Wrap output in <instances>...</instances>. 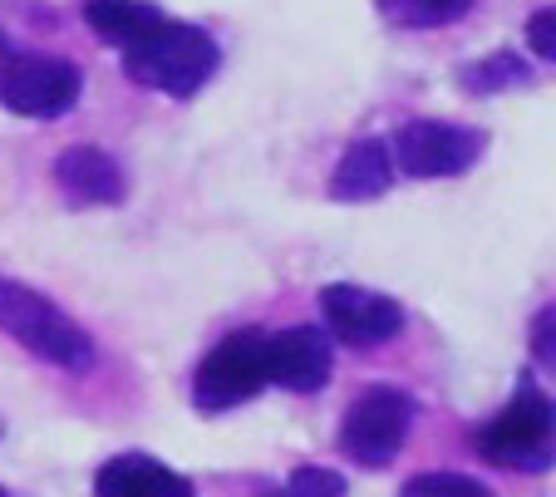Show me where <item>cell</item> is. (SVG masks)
Segmentation results:
<instances>
[{
	"label": "cell",
	"instance_id": "obj_10",
	"mask_svg": "<svg viewBox=\"0 0 556 497\" xmlns=\"http://www.w3.org/2000/svg\"><path fill=\"white\" fill-rule=\"evenodd\" d=\"M54 182L74 207H118L128 197V173L104 149H64L54 158Z\"/></svg>",
	"mask_w": 556,
	"mask_h": 497
},
{
	"label": "cell",
	"instance_id": "obj_6",
	"mask_svg": "<svg viewBox=\"0 0 556 497\" xmlns=\"http://www.w3.org/2000/svg\"><path fill=\"white\" fill-rule=\"evenodd\" d=\"M266 384H271L266 330L247 326L202 355L198 374H192V404H198L202 413H222V409H237V404L256 399Z\"/></svg>",
	"mask_w": 556,
	"mask_h": 497
},
{
	"label": "cell",
	"instance_id": "obj_11",
	"mask_svg": "<svg viewBox=\"0 0 556 497\" xmlns=\"http://www.w3.org/2000/svg\"><path fill=\"white\" fill-rule=\"evenodd\" d=\"M94 497H192V483L148 454H118L94 473Z\"/></svg>",
	"mask_w": 556,
	"mask_h": 497
},
{
	"label": "cell",
	"instance_id": "obj_8",
	"mask_svg": "<svg viewBox=\"0 0 556 497\" xmlns=\"http://www.w3.org/2000/svg\"><path fill=\"white\" fill-rule=\"evenodd\" d=\"M320 316H326V335L350 349H375L404 330V306L384 291L355 286V281H336L320 291Z\"/></svg>",
	"mask_w": 556,
	"mask_h": 497
},
{
	"label": "cell",
	"instance_id": "obj_16",
	"mask_svg": "<svg viewBox=\"0 0 556 497\" xmlns=\"http://www.w3.org/2000/svg\"><path fill=\"white\" fill-rule=\"evenodd\" d=\"M400 497H497L468 473H419L400 487Z\"/></svg>",
	"mask_w": 556,
	"mask_h": 497
},
{
	"label": "cell",
	"instance_id": "obj_5",
	"mask_svg": "<svg viewBox=\"0 0 556 497\" xmlns=\"http://www.w3.org/2000/svg\"><path fill=\"white\" fill-rule=\"evenodd\" d=\"M414 429V399L394 384H369L340 419V454L359 468H389Z\"/></svg>",
	"mask_w": 556,
	"mask_h": 497
},
{
	"label": "cell",
	"instance_id": "obj_7",
	"mask_svg": "<svg viewBox=\"0 0 556 497\" xmlns=\"http://www.w3.org/2000/svg\"><path fill=\"white\" fill-rule=\"evenodd\" d=\"M85 94V75L60 54L11 50L0 64V104L21 118H64Z\"/></svg>",
	"mask_w": 556,
	"mask_h": 497
},
{
	"label": "cell",
	"instance_id": "obj_9",
	"mask_svg": "<svg viewBox=\"0 0 556 497\" xmlns=\"http://www.w3.org/2000/svg\"><path fill=\"white\" fill-rule=\"evenodd\" d=\"M266 365H271V384L291 394H315L326 390L336 370V340L320 326H286L266 335Z\"/></svg>",
	"mask_w": 556,
	"mask_h": 497
},
{
	"label": "cell",
	"instance_id": "obj_17",
	"mask_svg": "<svg viewBox=\"0 0 556 497\" xmlns=\"http://www.w3.org/2000/svg\"><path fill=\"white\" fill-rule=\"evenodd\" d=\"M350 483L345 473L336 468H315V463H301L291 477H286V497H345Z\"/></svg>",
	"mask_w": 556,
	"mask_h": 497
},
{
	"label": "cell",
	"instance_id": "obj_1",
	"mask_svg": "<svg viewBox=\"0 0 556 497\" xmlns=\"http://www.w3.org/2000/svg\"><path fill=\"white\" fill-rule=\"evenodd\" d=\"M222 64V50L202 25L188 21H163L143 35L138 44L124 50V75L134 85L153 89V94H168V99H192Z\"/></svg>",
	"mask_w": 556,
	"mask_h": 497
},
{
	"label": "cell",
	"instance_id": "obj_20",
	"mask_svg": "<svg viewBox=\"0 0 556 497\" xmlns=\"http://www.w3.org/2000/svg\"><path fill=\"white\" fill-rule=\"evenodd\" d=\"M266 497H286V493H266Z\"/></svg>",
	"mask_w": 556,
	"mask_h": 497
},
{
	"label": "cell",
	"instance_id": "obj_4",
	"mask_svg": "<svg viewBox=\"0 0 556 497\" xmlns=\"http://www.w3.org/2000/svg\"><path fill=\"white\" fill-rule=\"evenodd\" d=\"M488 153V133L483 128H463V124H439V118H409L394 128L389 138V163L394 178H414V182H443V178H463L472 163Z\"/></svg>",
	"mask_w": 556,
	"mask_h": 497
},
{
	"label": "cell",
	"instance_id": "obj_2",
	"mask_svg": "<svg viewBox=\"0 0 556 497\" xmlns=\"http://www.w3.org/2000/svg\"><path fill=\"white\" fill-rule=\"evenodd\" d=\"M0 330L25 345L35 360L54 365V370L85 374L94 370V340L74 316H64L45 291L25 286L15 276H0Z\"/></svg>",
	"mask_w": 556,
	"mask_h": 497
},
{
	"label": "cell",
	"instance_id": "obj_13",
	"mask_svg": "<svg viewBox=\"0 0 556 497\" xmlns=\"http://www.w3.org/2000/svg\"><path fill=\"white\" fill-rule=\"evenodd\" d=\"M157 21H163V11L148 0H85V25L114 50L138 44Z\"/></svg>",
	"mask_w": 556,
	"mask_h": 497
},
{
	"label": "cell",
	"instance_id": "obj_19",
	"mask_svg": "<svg viewBox=\"0 0 556 497\" xmlns=\"http://www.w3.org/2000/svg\"><path fill=\"white\" fill-rule=\"evenodd\" d=\"M552 320H556V310L552 306H542L536 310V320H532V355L542 360V370H552Z\"/></svg>",
	"mask_w": 556,
	"mask_h": 497
},
{
	"label": "cell",
	"instance_id": "obj_15",
	"mask_svg": "<svg viewBox=\"0 0 556 497\" xmlns=\"http://www.w3.org/2000/svg\"><path fill=\"white\" fill-rule=\"evenodd\" d=\"M375 11L400 30H443L472 11V0H375Z\"/></svg>",
	"mask_w": 556,
	"mask_h": 497
},
{
	"label": "cell",
	"instance_id": "obj_3",
	"mask_svg": "<svg viewBox=\"0 0 556 497\" xmlns=\"http://www.w3.org/2000/svg\"><path fill=\"white\" fill-rule=\"evenodd\" d=\"M552 434H556V413H552L546 390L522 384V390L472 434V448H478L493 468L546 473V468H552Z\"/></svg>",
	"mask_w": 556,
	"mask_h": 497
},
{
	"label": "cell",
	"instance_id": "obj_12",
	"mask_svg": "<svg viewBox=\"0 0 556 497\" xmlns=\"http://www.w3.org/2000/svg\"><path fill=\"white\" fill-rule=\"evenodd\" d=\"M389 188H394V163H389L384 138H355L330 173V197L336 202H375Z\"/></svg>",
	"mask_w": 556,
	"mask_h": 497
},
{
	"label": "cell",
	"instance_id": "obj_21",
	"mask_svg": "<svg viewBox=\"0 0 556 497\" xmlns=\"http://www.w3.org/2000/svg\"><path fill=\"white\" fill-rule=\"evenodd\" d=\"M0 497H11V493H5V487H0Z\"/></svg>",
	"mask_w": 556,
	"mask_h": 497
},
{
	"label": "cell",
	"instance_id": "obj_14",
	"mask_svg": "<svg viewBox=\"0 0 556 497\" xmlns=\"http://www.w3.org/2000/svg\"><path fill=\"white\" fill-rule=\"evenodd\" d=\"M532 75H536V69L522 60V54L493 50V54H483V60L463 64V69H458V85L468 89V94L488 99V94H507V89H517V85H532Z\"/></svg>",
	"mask_w": 556,
	"mask_h": 497
},
{
	"label": "cell",
	"instance_id": "obj_18",
	"mask_svg": "<svg viewBox=\"0 0 556 497\" xmlns=\"http://www.w3.org/2000/svg\"><path fill=\"white\" fill-rule=\"evenodd\" d=\"M527 50H532L542 64L556 60V11L552 5L532 11V21H527Z\"/></svg>",
	"mask_w": 556,
	"mask_h": 497
}]
</instances>
